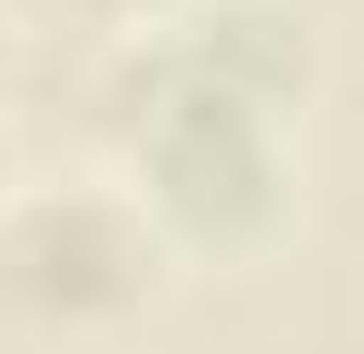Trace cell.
<instances>
[{
    "label": "cell",
    "mask_w": 364,
    "mask_h": 354,
    "mask_svg": "<svg viewBox=\"0 0 364 354\" xmlns=\"http://www.w3.org/2000/svg\"><path fill=\"white\" fill-rule=\"evenodd\" d=\"M20 197V148H10V128H0V207Z\"/></svg>",
    "instance_id": "3"
},
{
    "label": "cell",
    "mask_w": 364,
    "mask_h": 354,
    "mask_svg": "<svg viewBox=\"0 0 364 354\" xmlns=\"http://www.w3.org/2000/svg\"><path fill=\"white\" fill-rule=\"evenodd\" d=\"M0 20L20 30V40H69V50H128L148 20H158V0H0Z\"/></svg>",
    "instance_id": "2"
},
{
    "label": "cell",
    "mask_w": 364,
    "mask_h": 354,
    "mask_svg": "<svg viewBox=\"0 0 364 354\" xmlns=\"http://www.w3.org/2000/svg\"><path fill=\"white\" fill-rule=\"evenodd\" d=\"M168 236L119 177L20 187L0 207V345L20 354H99L128 345L168 305Z\"/></svg>",
    "instance_id": "1"
}]
</instances>
